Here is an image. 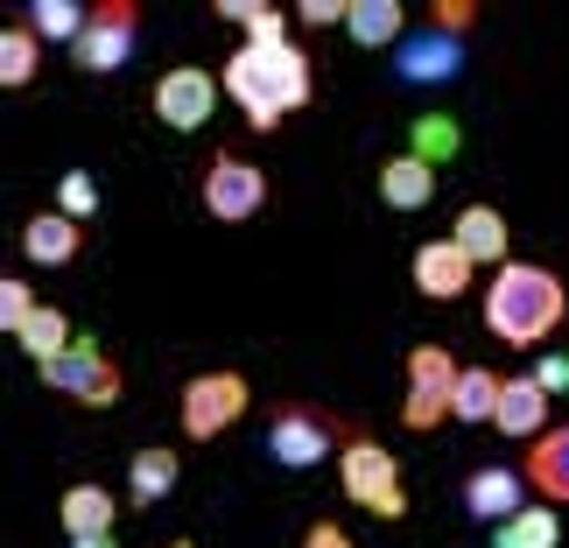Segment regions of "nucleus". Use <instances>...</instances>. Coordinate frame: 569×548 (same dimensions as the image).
<instances>
[{
	"label": "nucleus",
	"instance_id": "nucleus-1",
	"mask_svg": "<svg viewBox=\"0 0 569 548\" xmlns=\"http://www.w3.org/2000/svg\"><path fill=\"white\" fill-rule=\"evenodd\" d=\"M218 84H226V99H239V113H247L253 134H274L289 113H302L317 92V63L302 42H239L232 63L218 71Z\"/></svg>",
	"mask_w": 569,
	"mask_h": 548
},
{
	"label": "nucleus",
	"instance_id": "nucleus-2",
	"mask_svg": "<svg viewBox=\"0 0 569 548\" xmlns=\"http://www.w3.org/2000/svg\"><path fill=\"white\" fill-rule=\"evenodd\" d=\"M569 317V289L556 268H535V260H507L486 289V331L513 352H541L556 338V323Z\"/></svg>",
	"mask_w": 569,
	"mask_h": 548
},
{
	"label": "nucleus",
	"instance_id": "nucleus-3",
	"mask_svg": "<svg viewBox=\"0 0 569 548\" xmlns=\"http://www.w3.org/2000/svg\"><path fill=\"white\" fill-rule=\"evenodd\" d=\"M359 422H338V415H323V408H310V401H289V408H274V422H268V457L274 465H296V471H310V465H323L331 450H345V444H359Z\"/></svg>",
	"mask_w": 569,
	"mask_h": 548
},
{
	"label": "nucleus",
	"instance_id": "nucleus-4",
	"mask_svg": "<svg viewBox=\"0 0 569 548\" xmlns=\"http://www.w3.org/2000/svg\"><path fill=\"white\" fill-rule=\"evenodd\" d=\"M253 408V387H247V372H232V366H211V372H197V380H183V436L190 444H218L239 415Z\"/></svg>",
	"mask_w": 569,
	"mask_h": 548
},
{
	"label": "nucleus",
	"instance_id": "nucleus-5",
	"mask_svg": "<svg viewBox=\"0 0 569 548\" xmlns=\"http://www.w3.org/2000/svg\"><path fill=\"white\" fill-rule=\"evenodd\" d=\"M338 478H345V492H352V507H366L373 520H401L408 514L401 465H393V450L373 444V436H359V444L338 450Z\"/></svg>",
	"mask_w": 569,
	"mask_h": 548
},
{
	"label": "nucleus",
	"instance_id": "nucleus-6",
	"mask_svg": "<svg viewBox=\"0 0 569 548\" xmlns=\"http://www.w3.org/2000/svg\"><path fill=\"white\" fill-rule=\"evenodd\" d=\"M204 211L218 218V226H247V218L268 211V177H260V162H247L239 148H218V156L204 162Z\"/></svg>",
	"mask_w": 569,
	"mask_h": 548
},
{
	"label": "nucleus",
	"instance_id": "nucleus-7",
	"mask_svg": "<svg viewBox=\"0 0 569 548\" xmlns=\"http://www.w3.org/2000/svg\"><path fill=\"white\" fill-rule=\"evenodd\" d=\"M457 366L443 345H415L408 352V393H401V422L415 436H429V429H443L450 422V387H457Z\"/></svg>",
	"mask_w": 569,
	"mask_h": 548
},
{
	"label": "nucleus",
	"instance_id": "nucleus-8",
	"mask_svg": "<svg viewBox=\"0 0 569 548\" xmlns=\"http://www.w3.org/2000/svg\"><path fill=\"white\" fill-rule=\"evenodd\" d=\"M134 36H141V8H134V0H92V29L78 36L71 63L92 71V78H106V71H120V63L141 50Z\"/></svg>",
	"mask_w": 569,
	"mask_h": 548
},
{
	"label": "nucleus",
	"instance_id": "nucleus-9",
	"mask_svg": "<svg viewBox=\"0 0 569 548\" xmlns=\"http://www.w3.org/2000/svg\"><path fill=\"white\" fill-rule=\"evenodd\" d=\"M42 372V387H57V393H71L78 408H113L120 401V366L99 352L92 338H78L63 359H50V366H36Z\"/></svg>",
	"mask_w": 569,
	"mask_h": 548
},
{
	"label": "nucleus",
	"instance_id": "nucleus-10",
	"mask_svg": "<svg viewBox=\"0 0 569 548\" xmlns=\"http://www.w3.org/2000/svg\"><path fill=\"white\" fill-rule=\"evenodd\" d=\"M218 84L211 71H197V63H177V71H162L156 78V92H148V106H156V120L162 127H177V134H197L211 113H218Z\"/></svg>",
	"mask_w": 569,
	"mask_h": 548
},
{
	"label": "nucleus",
	"instance_id": "nucleus-11",
	"mask_svg": "<svg viewBox=\"0 0 569 548\" xmlns=\"http://www.w3.org/2000/svg\"><path fill=\"white\" fill-rule=\"evenodd\" d=\"M415 289H422L429 302H450V296H465L471 289V275H478V260L457 247V239H422L415 247Z\"/></svg>",
	"mask_w": 569,
	"mask_h": 548
},
{
	"label": "nucleus",
	"instance_id": "nucleus-12",
	"mask_svg": "<svg viewBox=\"0 0 569 548\" xmlns=\"http://www.w3.org/2000/svg\"><path fill=\"white\" fill-rule=\"evenodd\" d=\"M393 71H401L408 84H450L457 71H465V42L443 36V29H422V36H408L401 50H393Z\"/></svg>",
	"mask_w": 569,
	"mask_h": 548
},
{
	"label": "nucleus",
	"instance_id": "nucleus-13",
	"mask_svg": "<svg viewBox=\"0 0 569 548\" xmlns=\"http://www.w3.org/2000/svg\"><path fill=\"white\" fill-rule=\"evenodd\" d=\"M21 253H29V268H71L84 253V226L63 211H36L29 226H21Z\"/></svg>",
	"mask_w": 569,
	"mask_h": 548
},
{
	"label": "nucleus",
	"instance_id": "nucleus-14",
	"mask_svg": "<svg viewBox=\"0 0 569 548\" xmlns=\"http://www.w3.org/2000/svg\"><path fill=\"white\" fill-rule=\"evenodd\" d=\"M450 239L478 260V268H507L513 260V232H507V218H499L492 205H465L457 226H450Z\"/></svg>",
	"mask_w": 569,
	"mask_h": 548
},
{
	"label": "nucleus",
	"instance_id": "nucleus-15",
	"mask_svg": "<svg viewBox=\"0 0 569 548\" xmlns=\"http://www.w3.org/2000/svg\"><path fill=\"white\" fill-rule=\"evenodd\" d=\"M520 478H528V492H541L549 507H569V429H541L528 444Z\"/></svg>",
	"mask_w": 569,
	"mask_h": 548
},
{
	"label": "nucleus",
	"instance_id": "nucleus-16",
	"mask_svg": "<svg viewBox=\"0 0 569 548\" xmlns=\"http://www.w3.org/2000/svg\"><path fill=\"white\" fill-rule=\"evenodd\" d=\"M528 499H520V471H507V465H478L471 478H465V514L471 520H513Z\"/></svg>",
	"mask_w": 569,
	"mask_h": 548
},
{
	"label": "nucleus",
	"instance_id": "nucleus-17",
	"mask_svg": "<svg viewBox=\"0 0 569 548\" xmlns=\"http://www.w3.org/2000/svg\"><path fill=\"white\" fill-rule=\"evenodd\" d=\"M345 36H352L359 50H401L408 42V8L401 0H352V8H345Z\"/></svg>",
	"mask_w": 569,
	"mask_h": 548
},
{
	"label": "nucleus",
	"instance_id": "nucleus-18",
	"mask_svg": "<svg viewBox=\"0 0 569 548\" xmlns=\"http://www.w3.org/2000/svg\"><path fill=\"white\" fill-rule=\"evenodd\" d=\"M541 422H549V393H541V380H535V372H507L492 429L499 436H541Z\"/></svg>",
	"mask_w": 569,
	"mask_h": 548
},
{
	"label": "nucleus",
	"instance_id": "nucleus-19",
	"mask_svg": "<svg viewBox=\"0 0 569 548\" xmlns=\"http://www.w3.org/2000/svg\"><path fill=\"white\" fill-rule=\"evenodd\" d=\"M177 471H183V457L177 450H162V444H148L134 450V465H127V507H162L169 492H177Z\"/></svg>",
	"mask_w": 569,
	"mask_h": 548
},
{
	"label": "nucleus",
	"instance_id": "nucleus-20",
	"mask_svg": "<svg viewBox=\"0 0 569 548\" xmlns=\"http://www.w3.org/2000/svg\"><path fill=\"white\" fill-rule=\"evenodd\" d=\"M380 197H387V211H422L429 197H436V169L401 148V156L380 162Z\"/></svg>",
	"mask_w": 569,
	"mask_h": 548
},
{
	"label": "nucleus",
	"instance_id": "nucleus-21",
	"mask_svg": "<svg viewBox=\"0 0 569 548\" xmlns=\"http://www.w3.org/2000/svg\"><path fill=\"white\" fill-rule=\"evenodd\" d=\"M63 535L71 541H84V535H113V520H120V492H106V486H92V478H84V486H71L63 492Z\"/></svg>",
	"mask_w": 569,
	"mask_h": 548
},
{
	"label": "nucleus",
	"instance_id": "nucleus-22",
	"mask_svg": "<svg viewBox=\"0 0 569 548\" xmlns=\"http://www.w3.org/2000/svg\"><path fill=\"white\" fill-rule=\"evenodd\" d=\"M499 387H507V372L465 366L457 387H450V422H492V415H499Z\"/></svg>",
	"mask_w": 569,
	"mask_h": 548
},
{
	"label": "nucleus",
	"instance_id": "nucleus-23",
	"mask_svg": "<svg viewBox=\"0 0 569 548\" xmlns=\"http://www.w3.org/2000/svg\"><path fill=\"white\" fill-rule=\"evenodd\" d=\"M492 548H562V520H556V507L541 499V507H520L513 520H499V528H492Z\"/></svg>",
	"mask_w": 569,
	"mask_h": 548
},
{
	"label": "nucleus",
	"instance_id": "nucleus-24",
	"mask_svg": "<svg viewBox=\"0 0 569 548\" xmlns=\"http://www.w3.org/2000/svg\"><path fill=\"white\" fill-rule=\"evenodd\" d=\"M36 71H42V36L29 29V21L0 29V84H8V92H21Z\"/></svg>",
	"mask_w": 569,
	"mask_h": 548
},
{
	"label": "nucleus",
	"instance_id": "nucleus-25",
	"mask_svg": "<svg viewBox=\"0 0 569 548\" xmlns=\"http://www.w3.org/2000/svg\"><path fill=\"white\" fill-rule=\"evenodd\" d=\"M29 29L42 42H63V50H78V36L92 29V8H78V0H36L29 8Z\"/></svg>",
	"mask_w": 569,
	"mask_h": 548
},
{
	"label": "nucleus",
	"instance_id": "nucleus-26",
	"mask_svg": "<svg viewBox=\"0 0 569 548\" xmlns=\"http://www.w3.org/2000/svg\"><path fill=\"white\" fill-rule=\"evenodd\" d=\"M71 317H63V310H50V302H42V310H36V323H29V331H21V352H29L36 366H50V359H63V352H71Z\"/></svg>",
	"mask_w": 569,
	"mask_h": 548
},
{
	"label": "nucleus",
	"instance_id": "nucleus-27",
	"mask_svg": "<svg viewBox=\"0 0 569 548\" xmlns=\"http://www.w3.org/2000/svg\"><path fill=\"white\" fill-rule=\"evenodd\" d=\"M457 148H465V127H457L450 113H422L408 127V156H422L429 169L443 162V156H457Z\"/></svg>",
	"mask_w": 569,
	"mask_h": 548
},
{
	"label": "nucleus",
	"instance_id": "nucleus-28",
	"mask_svg": "<svg viewBox=\"0 0 569 548\" xmlns=\"http://www.w3.org/2000/svg\"><path fill=\"white\" fill-rule=\"evenodd\" d=\"M218 14L239 21L247 42H281V36H289V29H281V8H268V0H218Z\"/></svg>",
	"mask_w": 569,
	"mask_h": 548
},
{
	"label": "nucleus",
	"instance_id": "nucleus-29",
	"mask_svg": "<svg viewBox=\"0 0 569 548\" xmlns=\"http://www.w3.org/2000/svg\"><path fill=\"white\" fill-rule=\"evenodd\" d=\"M36 310H42V302H36V289H29L21 275H8V281H0V331H8V338H21V331H29V323H36Z\"/></svg>",
	"mask_w": 569,
	"mask_h": 548
},
{
	"label": "nucleus",
	"instance_id": "nucleus-30",
	"mask_svg": "<svg viewBox=\"0 0 569 548\" xmlns=\"http://www.w3.org/2000/svg\"><path fill=\"white\" fill-rule=\"evenodd\" d=\"M57 211H63V218H78V226L99 211V183H92V169H63V183H57Z\"/></svg>",
	"mask_w": 569,
	"mask_h": 548
},
{
	"label": "nucleus",
	"instance_id": "nucleus-31",
	"mask_svg": "<svg viewBox=\"0 0 569 548\" xmlns=\"http://www.w3.org/2000/svg\"><path fill=\"white\" fill-rule=\"evenodd\" d=\"M471 21H478L471 0H436L429 8V29H443V36H471Z\"/></svg>",
	"mask_w": 569,
	"mask_h": 548
},
{
	"label": "nucleus",
	"instance_id": "nucleus-32",
	"mask_svg": "<svg viewBox=\"0 0 569 548\" xmlns=\"http://www.w3.org/2000/svg\"><path fill=\"white\" fill-rule=\"evenodd\" d=\"M535 380H541V393H569V352H541Z\"/></svg>",
	"mask_w": 569,
	"mask_h": 548
},
{
	"label": "nucleus",
	"instance_id": "nucleus-33",
	"mask_svg": "<svg viewBox=\"0 0 569 548\" xmlns=\"http://www.w3.org/2000/svg\"><path fill=\"white\" fill-rule=\"evenodd\" d=\"M296 21H302V29H338V21H345V8H338V0H302V8H296Z\"/></svg>",
	"mask_w": 569,
	"mask_h": 548
},
{
	"label": "nucleus",
	"instance_id": "nucleus-34",
	"mask_svg": "<svg viewBox=\"0 0 569 548\" xmlns=\"http://www.w3.org/2000/svg\"><path fill=\"white\" fill-rule=\"evenodd\" d=\"M302 548H359V541L345 535L338 520H310V535H302Z\"/></svg>",
	"mask_w": 569,
	"mask_h": 548
},
{
	"label": "nucleus",
	"instance_id": "nucleus-35",
	"mask_svg": "<svg viewBox=\"0 0 569 548\" xmlns=\"http://www.w3.org/2000/svg\"><path fill=\"white\" fill-rule=\"evenodd\" d=\"M71 548H113V535H84V541H71Z\"/></svg>",
	"mask_w": 569,
	"mask_h": 548
},
{
	"label": "nucleus",
	"instance_id": "nucleus-36",
	"mask_svg": "<svg viewBox=\"0 0 569 548\" xmlns=\"http://www.w3.org/2000/svg\"><path fill=\"white\" fill-rule=\"evenodd\" d=\"M169 548H197V541H169Z\"/></svg>",
	"mask_w": 569,
	"mask_h": 548
}]
</instances>
